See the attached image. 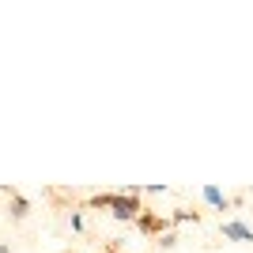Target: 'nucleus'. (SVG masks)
Wrapping results in <instances>:
<instances>
[{
	"mask_svg": "<svg viewBox=\"0 0 253 253\" xmlns=\"http://www.w3.org/2000/svg\"><path fill=\"white\" fill-rule=\"evenodd\" d=\"M8 215L15 223H23L27 215H31V201H27L23 193H15V189H8Z\"/></svg>",
	"mask_w": 253,
	"mask_h": 253,
	"instance_id": "3",
	"label": "nucleus"
},
{
	"mask_svg": "<svg viewBox=\"0 0 253 253\" xmlns=\"http://www.w3.org/2000/svg\"><path fill=\"white\" fill-rule=\"evenodd\" d=\"M174 223H201V211H193V208H178L174 215H170V227Z\"/></svg>",
	"mask_w": 253,
	"mask_h": 253,
	"instance_id": "5",
	"label": "nucleus"
},
{
	"mask_svg": "<svg viewBox=\"0 0 253 253\" xmlns=\"http://www.w3.org/2000/svg\"><path fill=\"white\" fill-rule=\"evenodd\" d=\"M219 234L227 238V242H253V227H250V223H242V219L219 223Z\"/></svg>",
	"mask_w": 253,
	"mask_h": 253,
	"instance_id": "2",
	"label": "nucleus"
},
{
	"mask_svg": "<svg viewBox=\"0 0 253 253\" xmlns=\"http://www.w3.org/2000/svg\"><path fill=\"white\" fill-rule=\"evenodd\" d=\"M110 204H114V193H95L87 201V208H110Z\"/></svg>",
	"mask_w": 253,
	"mask_h": 253,
	"instance_id": "6",
	"label": "nucleus"
},
{
	"mask_svg": "<svg viewBox=\"0 0 253 253\" xmlns=\"http://www.w3.org/2000/svg\"><path fill=\"white\" fill-rule=\"evenodd\" d=\"M68 227H72V231H84V211H72V215H68Z\"/></svg>",
	"mask_w": 253,
	"mask_h": 253,
	"instance_id": "8",
	"label": "nucleus"
},
{
	"mask_svg": "<svg viewBox=\"0 0 253 253\" xmlns=\"http://www.w3.org/2000/svg\"><path fill=\"white\" fill-rule=\"evenodd\" d=\"M136 231L148 234V238H151V234H167V231H170V215H159V211L144 208V211L136 215Z\"/></svg>",
	"mask_w": 253,
	"mask_h": 253,
	"instance_id": "1",
	"label": "nucleus"
},
{
	"mask_svg": "<svg viewBox=\"0 0 253 253\" xmlns=\"http://www.w3.org/2000/svg\"><path fill=\"white\" fill-rule=\"evenodd\" d=\"M201 197H204V204H211L215 211H227V208H231V197H227L223 189H215V185H204Z\"/></svg>",
	"mask_w": 253,
	"mask_h": 253,
	"instance_id": "4",
	"label": "nucleus"
},
{
	"mask_svg": "<svg viewBox=\"0 0 253 253\" xmlns=\"http://www.w3.org/2000/svg\"><path fill=\"white\" fill-rule=\"evenodd\" d=\"M102 253H125V250H121V242L114 238V242H106V246H102Z\"/></svg>",
	"mask_w": 253,
	"mask_h": 253,
	"instance_id": "9",
	"label": "nucleus"
},
{
	"mask_svg": "<svg viewBox=\"0 0 253 253\" xmlns=\"http://www.w3.org/2000/svg\"><path fill=\"white\" fill-rule=\"evenodd\" d=\"M159 246H163V250H174V246H178V234H174V231L159 234Z\"/></svg>",
	"mask_w": 253,
	"mask_h": 253,
	"instance_id": "7",
	"label": "nucleus"
}]
</instances>
